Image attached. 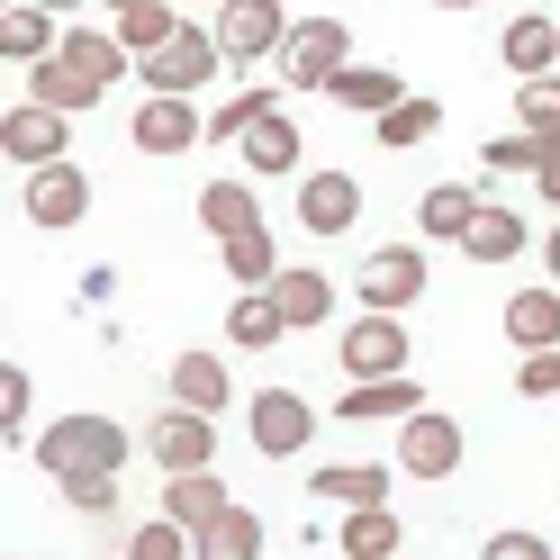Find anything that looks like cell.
Instances as JSON below:
<instances>
[{
    "label": "cell",
    "instance_id": "obj_1",
    "mask_svg": "<svg viewBox=\"0 0 560 560\" xmlns=\"http://www.w3.org/2000/svg\"><path fill=\"white\" fill-rule=\"evenodd\" d=\"M27 452H37V470H46L55 488H73V479H118V470H127V425H109V416H55Z\"/></svg>",
    "mask_w": 560,
    "mask_h": 560
},
{
    "label": "cell",
    "instance_id": "obj_2",
    "mask_svg": "<svg viewBox=\"0 0 560 560\" xmlns=\"http://www.w3.org/2000/svg\"><path fill=\"white\" fill-rule=\"evenodd\" d=\"M343 63H353V27H343V19H290V37H280L271 73L290 82V91H335Z\"/></svg>",
    "mask_w": 560,
    "mask_h": 560
},
{
    "label": "cell",
    "instance_id": "obj_3",
    "mask_svg": "<svg viewBox=\"0 0 560 560\" xmlns=\"http://www.w3.org/2000/svg\"><path fill=\"white\" fill-rule=\"evenodd\" d=\"M136 73H145V91L154 100H190V91H208L226 73V46H218V27H172V46H154L145 63H136Z\"/></svg>",
    "mask_w": 560,
    "mask_h": 560
},
{
    "label": "cell",
    "instance_id": "obj_4",
    "mask_svg": "<svg viewBox=\"0 0 560 560\" xmlns=\"http://www.w3.org/2000/svg\"><path fill=\"white\" fill-rule=\"evenodd\" d=\"M19 208H27V226H46V235L82 226V218H91V172H82L73 154L46 163V172H27V182H19Z\"/></svg>",
    "mask_w": 560,
    "mask_h": 560
},
{
    "label": "cell",
    "instance_id": "obj_5",
    "mask_svg": "<svg viewBox=\"0 0 560 560\" xmlns=\"http://www.w3.org/2000/svg\"><path fill=\"white\" fill-rule=\"evenodd\" d=\"M244 434H254L262 462H299L307 434H317V407H307L299 389H254V407H244Z\"/></svg>",
    "mask_w": 560,
    "mask_h": 560
},
{
    "label": "cell",
    "instance_id": "obj_6",
    "mask_svg": "<svg viewBox=\"0 0 560 560\" xmlns=\"http://www.w3.org/2000/svg\"><path fill=\"white\" fill-rule=\"evenodd\" d=\"M145 452H154V470H163V479H182V470H218V416H199V407H163V416H154V434H145Z\"/></svg>",
    "mask_w": 560,
    "mask_h": 560
},
{
    "label": "cell",
    "instance_id": "obj_7",
    "mask_svg": "<svg viewBox=\"0 0 560 560\" xmlns=\"http://www.w3.org/2000/svg\"><path fill=\"white\" fill-rule=\"evenodd\" d=\"M0 154H10L19 172H46V163L73 154V118L46 109V100H19V109L0 118Z\"/></svg>",
    "mask_w": 560,
    "mask_h": 560
},
{
    "label": "cell",
    "instance_id": "obj_8",
    "mask_svg": "<svg viewBox=\"0 0 560 560\" xmlns=\"http://www.w3.org/2000/svg\"><path fill=\"white\" fill-rule=\"evenodd\" d=\"M218 46H226V63H271L280 55V37H290V10L280 0H218Z\"/></svg>",
    "mask_w": 560,
    "mask_h": 560
},
{
    "label": "cell",
    "instance_id": "obj_9",
    "mask_svg": "<svg viewBox=\"0 0 560 560\" xmlns=\"http://www.w3.org/2000/svg\"><path fill=\"white\" fill-rule=\"evenodd\" d=\"M407 353H416L407 326H398V317H380V307H362V317L343 326V343H335V362L353 371V380H398V371H407Z\"/></svg>",
    "mask_w": 560,
    "mask_h": 560
},
{
    "label": "cell",
    "instance_id": "obj_10",
    "mask_svg": "<svg viewBox=\"0 0 560 560\" xmlns=\"http://www.w3.org/2000/svg\"><path fill=\"white\" fill-rule=\"evenodd\" d=\"M462 425H452V416L443 407H416L407 416V425H398V470L407 479H452V470H462Z\"/></svg>",
    "mask_w": 560,
    "mask_h": 560
},
{
    "label": "cell",
    "instance_id": "obj_11",
    "mask_svg": "<svg viewBox=\"0 0 560 560\" xmlns=\"http://www.w3.org/2000/svg\"><path fill=\"white\" fill-rule=\"evenodd\" d=\"M353 290H362V307H380V317H407V307L425 299V254H416V244H380Z\"/></svg>",
    "mask_w": 560,
    "mask_h": 560
},
{
    "label": "cell",
    "instance_id": "obj_12",
    "mask_svg": "<svg viewBox=\"0 0 560 560\" xmlns=\"http://www.w3.org/2000/svg\"><path fill=\"white\" fill-rule=\"evenodd\" d=\"M127 136H136V154H154V163H163V154L208 145V118L190 109V100H154V91H145V109H136V127H127Z\"/></svg>",
    "mask_w": 560,
    "mask_h": 560
},
{
    "label": "cell",
    "instance_id": "obj_13",
    "mask_svg": "<svg viewBox=\"0 0 560 560\" xmlns=\"http://www.w3.org/2000/svg\"><path fill=\"white\" fill-rule=\"evenodd\" d=\"M353 218H362V182L353 172H307L299 182V226L307 235H353Z\"/></svg>",
    "mask_w": 560,
    "mask_h": 560
},
{
    "label": "cell",
    "instance_id": "obj_14",
    "mask_svg": "<svg viewBox=\"0 0 560 560\" xmlns=\"http://www.w3.org/2000/svg\"><path fill=\"white\" fill-rule=\"evenodd\" d=\"M425 407V389L398 371V380H353L343 389V407H335V425H407V416Z\"/></svg>",
    "mask_w": 560,
    "mask_h": 560
},
{
    "label": "cell",
    "instance_id": "obj_15",
    "mask_svg": "<svg viewBox=\"0 0 560 560\" xmlns=\"http://www.w3.org/2000/svg\"><path fill=\"white\" fill-rule=\"evenodd\" d=\"M389 479H398V462H326V470H307V498H335L353 515V506H389Z\"/></svg>",
    "mask_w": 560,
    "mask_h": 560
},
{
    "label": "cell",
    "instance_id": "obj_16",
    "mask_svg": "<svg viewBox=\"0 0 560 560\" xmlns=\"http://www.w3.org/2000/svg\"><path fill=\"white\" fill-rule=\"evenodd\" d=\"M326 100H335V109H353V118H389L398 100H407V82H398V63H343Z\"/></svg>",
    "mask_w": 560,
    "mask_h": 560
},
{
    "label": "cell",
    "instance_id": "obj_17",
    "mask_svg": "<svg viewBox=\"0 0 560 560\" xmlns=\"http://www.w3.org/2000/svg\"><path fill=\"white\" fill-rule=\"evenodd\" d=\"M498 55L515 63V82H534V73H560V19H542V10H524V19H506V37H498Z\"/></svg>",
    "mask_w": 560,
    "mask_h": 560
},
{
    "label": "cell",
    "instance_id": "obj_18",
    "mask_svg": "<svg viewBox=\"0 0 560 560\" xmlns=\"http://www.w3.org/2000/svg\"><path fill=\"white\" fill-rule=\"evenodd\" d=\"M271 299H280V317H290V335H307V326L335 317V280H326L317 262H290V271L271 280Z\"/></svg>",
    "mask_w": 560,
    "mask_h": 560
},
{
    "label": "cell",
    "instance_id": "obj_19",
    "mask_svg": "<svg viewBox=\"0 0 560 560\" xmlns=\"http://www.w3.org/2000/svg\"><path fill=\"white\" fill-rule=\"evenodd\" d=\"M235 398V380L218 353H172V407H199V416H226Z\"/></svg>",
    "mask_w": 560,
    "mask_h": 560
},
{
    "label": "cell",
    "instance_id": "obj_20",
    "mask_svg": "<svg viewBox=\"0 0 560 560\" xmlns=\"http://www.w3.org/2000/svg\"><path fill=\"white\" fill-rule=\"evenodd\" d=\"M226 506H235V498H226V479H218V470H182V479H163V515H172V524H190V534H208Z\"/></svg>",
    "mask_w": 560,
    "mask_h": 560
},
{
    "label": "cell",
    "instance_id": "obj_21",
    "mask_svg": "<svg viewBox=\"0 0 560 560\" xmlns=\"http://www.w3.org/2000/svg\"><path fill=\"white\" fill-rule=\"evenodd\" d=\"M506 343H515V353H551V343H560V290H551V280L506 299Z\"/></svg>",
    "mask_w": 560,
    "mask_h": 560
},
{
    "label": "cell",
    "instance_id": "obj_22",
    "mask_svg": "<svg viewBox=\"0 0 560 560\" xmlns=\"http://www.w3.org/2000/svg\"><path fill=\"white\" fill-rule=\"evenodd\" d=\"M55 46H63L55 10H37V0H10V10H0V55L10 63H46Z\"/></svg>",
    "mask_w": 560,
    "mask_h": 560
},
{
    "label": "cell",
    "instance_id": "obj_23",
    "mask_svg": "<svg viewBox=\"0 0 560 560\" xmlns=\"http://www.w3.org/2000/svg\"><path fill=\"white\" fill-rule=\"evenodd\" d=\"M190 208H199V226L218 235V244H226V235H254V226H262V199H254V182H208Z\"/></svg>",
    "mask_w": 560,
    "mask_h": 560
},
{
    "label": "cell",
    "instance_id": "obj_24",
    "mask_svg": "<svg viewBox=\"0 0 560 560\" xmlns=\"http://www.w3.org/2000/svg\"><path fill=\"white\" fill-rule=\"evenodd\" d=\"M280 335H290L280 299H271V290H235V307H226V343H235V353H271Z\"/></svg>",
    "mask_w": 560,
    "mask_h": 560
},
{
    "label": "cell",
    "instance_id": "obj_25",
    "mask_svg": "<svg viewBox=\"0 0 560 560\" xmlns=\"http://www.w3.org/2000/svg\"><path fill=\"white\" fill-rule=\"evenodd\" d=\"M479 208H488V199H479L470 182H434L425 199H416V226H425L434 244H462V235H470V218H479Z\"/></svg>",
    "mask_w": 560,
    "mask_h": 560
},
{
    "label": "cell",
    "instance_id": "obj_26",
    "mask_svg": "<svg viewBox=\"0 0 560 560\" xmlns=\"http://www.w3.org/2000/svg\"><path fill=\"white\" fill-rule=\"evenodd\" d=\"M27 100H46V109L82 118V109H100V82H91V73H73L63 55H46V63H27Z\"/></svg>",
    "mask_w": 560,
    "mask_h": 560
},
{
    "label": "cell",
    "instance_id": "obj_27",
    "mask_svg": "<svg viewBox=\"0 0 560 560\" xmlns=\"http://www.w3.org/2000/svg\"><path fill=\"white\" fill-rule=\"evenodd\" d=\"M218 262H226V280H235V290H271V280L290 271V262H280V244H271V226L226 235V244H218Z\"/></svg>",
    "mask_w": 560,
    "mask_h": 560
},
{
    "label": "cell",
    "instance_id": "obj_28",
    "mask_svg": "<svg viewBox=\"0 0 560 560\" xmlns=\"http://www.w3.org/2000/svg\"><path fill=\"white\" fill-rule=\"evenodd\" d=\"M244 172H299V118L271 109L262 127H244Z\"/></svg>",
    "mask_w": 560,
    "mask_h": 560
},
{
    "label": "cell",
    "instance_id": "obj_29",
    "mask_svg": "<svg viewBox=\"0 0 560 560\" xmlns=\"http://www.w3.org/2000/svg\"><path fill=\"white\" fill-rule=\"evenodd\" d=\"M462 254L470 262H515L524 254V208H479L470 235H462Z\"/></svg>",
    "mask_w": 560,
    "mask_h": 560
},
{
    "label": "cell",
    "instance_id": "obj_30",
    "mask_svg": "<svg viewBox=\"0 0 560 560\" xmlns=\"http://www.w3.org/2000/svg\"><path fill=\"white\" fill-rule=\"evenodd\" d=\"M335 542H343V560H398L407 534H398V515H389V506H353Z\"/></svg>",
    "mask_w": 560,
    "mask_h": 560
},
{
    "label": "cell",
    "instance_id": "obj_31",
    "mask_svg": "<svg viewBox=\"0 0 560 560\" xmlns=\"http://www.w3.org/2000/svg\"><path fill=\"white\" fill-rule=\"evenodd\" d=\"M380 127V145L389 154H407V145H425V136H443V100H425V91H407L389 118H371Z\"/></svg>",
    "mask_w": 560,
    "mask_h": 560
},
{
    "label": "cell",
    "instance_id": "obj_32",
    "mask_svg": "<svg viewBox=\"0 0 560 560\" xmlns=\"http://www.w3.org/2000/svg\"><path fill=\"white\" fill-rule=\"evenodd\" d=\"M199 560H262V515H254V506H226V515L199 534Z\"/></svg>",
    "mask_w": 560,
    "mask_h": 560
},
{
    "label": "cell",
    "instance_id": "obj_33",
    "mask_svg": "<svg viewBox=\"0 0 560 560\" xmlns=\"http://www.w3.org/2000/svg\"><path fill=\"white\" fill-rule=\"evenodd\" d=\"M172 27H182V19H172V0H145V10H118V27H109V37H118L136 63H145L154 46H172Z\"/></svg>",
    "mask_w": 560,
    "mask_h": 560
},
{
    "label": "cell",
    "instance_id": "obj_34",
    "mask_svg": "<svg viewBox=\"0 0 560 560\" xmlns=\"http://www.w3.org/2000/svg\"><path fill=\"white\" fill-rule=\"evenodd\" d=\"M118 560H199V534H190V524H172V515H154V524H136V534H127Z\"/></svg>",
    "mask_w": 560,
    "mask_h": 560
},
{
    "label": "cell",
    "instance_id": "obj_35",
    "mask_svg": "<svg viewBox=\"0 0 560 560\" xmlns=\"http://www.w3.org/2000/svg\"><path fill=\"white\" fill-rule=\"evenodd\" d=\"M515 127H524V136H551V145H560V73L515 82Z\"/></svg>",
    "mask_w": 560,
    "mask_h": 560
},
{
    "label": "cell",
    "instance_id": "obj_36",
    "mask_svg": "<svg viewBox=\"0 0 560 560\" xmlns=\"http://www.w3.org/2000/svg\"><path fill=\"white\" fill-rule=\"evenodd\" d=\"M280 109V91H235V100H218V118H208V136H226V145H244V127H262Z\"/></svg>",
    "mask_w": 560,
    "mask_h": 560
},
{
    "label": "cell",
    "instance_id": "obj_37",
    "mask_svg": "<svg viewBox=\"0 0 560 560\" xmlns=\"http://www.w3.org/2000/svg\"><path fill=\"white\" fill-rule=\"evenodd\" d=\"M542 154H551V136H488V172H498V182H506V172H542Z\"/></svg>",
    "mask_w": 560,
    "mask_h": 560
},
{
    "label": "cell",
    "instance_id": "obj_38",
    "mask_svg": "<svg viewBox=\"0 0 560 560\" xmlns=\"http://www.w3.org/2000/svg\"><path fill=\"white\" fill-rule=\"evenodd\" d=\"M479 560H560V542L551 534H515V524H506V534L479 542Z\"/></svg>",
    "mask_w": 560,
    "mask_h": 560
},
{
    "label": "cell",
    "instance_id": "obj_39",
    "mask_svg": "<svg viewBox=\"0 0 560 560\" xmlns=\"http://www.w3.org/2000/svg\"><path fill=\"white\" fill-rule=\"evenodd\" d=\"M515 398H560V343H551V353H524V362H515Z\"/></svg>",
    "mask_w": 560,
    "mask_h": 560
},
{
    "label": "cell",
    "instance_id": "obj_40",
    "mask_svg": "<svg viewBox=\"0 0 560 560\" xmlns=\"http://www.w3.org/2000/svg\"><path fill=\"white\" fill-rule=\"evenodd\" d=\"M27 407H37V380L10 362V371H0V434H19V425H27Z\"/></svg>",
    "mask_w": 560,
    "mask_h": 560
},
{
    "label": "cell",
    "instance_id": "obj_41",
    "mask_svg": "<svg viewBox=\"0 0 560 560\" xmlns=\"http://www.w3.org/2000/svg\"><path fill=\"white\" fill-rule=\"evenodd\" d=\"M63 498H73L82 515H109V506H118V479H73V488H63Z\"/></svg>",
    "mask_w": 560,
    "mask_h": 560
},
{
    "label": "cell",
    "instance_id": "obj_42",
    "mask_svg": "<svg viewBox=\"0 0 560 560\" xmlns=\"http://www.w3.org/2000/svg\"><path fill=\"white\" fill-rule=\"evenodd\" d=\"M534 190H542V199H551V208H560V145H551V154H542V172H534Z\"/></svg>",
    "mask_w": 560,
    "mask_h": 560
},
{
    "label": "cell",
    "instance_id": "obj_43",
    "mask_svg": "<svg viewBox=\"0 0 560 560\" xmlns=\"http://www.w3.org/2000/svg\"><path fill=\"white\" fill-rule=\"evenodd\" d=\"M542 262H551V290H560V226H551V244H542Z\"/></svg>",
    "mask_w": 560,
    "mask_h": 560
},
{
    "label": "cell",
    "instance_id": "obj_44",
    "mask_svg": "<svg viewBox=\"0 0 560 560\" xmlns=\"http://www.w3.org/2000/svg\"><path fill=\"white\" fill-rule=\"evenodd\" d=\"M434 10H452V19H462V10H479V0H434Z\"/></svg>",
    "mask_w": 560,
    "mask_h": 560
},
{
    "label": "cell",
    "instance_id": "obj_45",
    "mask_svg": "<svg viewBox=\"0 0 560 560\" xmlns=\"http://www.w3.org/2000/svg\"><path fill=\"white\" fill-rule=\"evenodd\" d=\"M37 10H55V19H63V10H82V0H37Z\"/></svg>",
    "mask_w": 560,
    "mask_h": 560
},
{
    "label": "cell",
    "instance_id": "obj_46",
    "mask_svg": "<svg viewBox=\"0 0 560 560\" xmlns=\"http://www.w3.org/2000/svg\"><path fill=\"white\" fill-rule=\"evenodd\" d=\"M118 10H145V0H109V19H118Z\"/></svg>",
    "mask_w": 560,
    "mask_h": 560
},
{
    "label": "cell",
    "instance_id": "obj_47",
    "mask_svg": "<svg viewBox=\"0 0 560 560\" xmlns=\"http://www.w3.org/2000/svg\"><path fill=\"white\" fill-rule=\"evenodd\" d=\"M551 542H560V534H551Z\"/></svg>",
    "mask_w": 560,
    "mask_h": 560
}]
</instances>
